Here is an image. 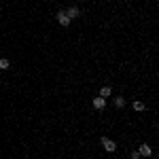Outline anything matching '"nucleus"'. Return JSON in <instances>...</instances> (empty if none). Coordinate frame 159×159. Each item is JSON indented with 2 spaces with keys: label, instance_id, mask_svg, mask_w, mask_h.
I'll return each instance as SVG.
<instances>
[{
  "label": "nucleus",
  "instance_id": "f257e3e1",
  "mask_svg": "<svg viewBox=\"0 0 159 159\" xmlns=\"http://www.w3.org/2000/svg\"><path fill=\"white\" fill-rule=\"evenodd\" d=\"M100 142H102V147H104V151H106V153H115V151H117V144H115V140H110V138H106V136H104Z\"/></svg>",
  "mask_w": 159,
  "mask_h": 159
},
{
  "label": "nucleus",
  "instance_id": "f03ea898",
  "mask_svg": "<svg viewBox=\"0 0 159 159\" xmlns=\"http://www.w3.org/2000/svg\"><path fill=\"white\" fill-rule=\"evenodd\" d=\"M66 15H68V19L72 21V19H76V17H81V15H83V11H81L79 7H70V9L66 11Z\"/></svg>",
  "mask_w": 159,
  "mask_h": 159
},
{
  "label": "nucleus",
  "instance_id": "7ed1b4c3",
  "mask_svg": "<svg viewBox=\"0 0 159 159\" xmlns=\"http://www.w3.org/2000/svg\"><path fill=\"white\" fill-rule=\"evenodd\" d=\"M138 153H140V157H151V155H153V148H151L147 142H144V144H140Z\"/></svg>",
  "mask_w": 159,
  "mask_h": 159
},
{
  "label": "nucleus",
  "instance_id": "20e7f679",
  "mask_svg": "<svg viewBox=\"0 0 159 159\" xmlns=\"http://www.w3.org/2000/svg\"><path fill=\"white\" fill-rule=\"evenodd\" d=\"M55 19L60 21L61 25H70V19H68V15H66V11H60L57 15H55Z\"/></svg>",
  "mask_w": 159,
  "mask_h": 159
},
{
  "label": "nucleus",
  "instance_id": "39448f33",
  "mask_svg": "<svg viewBox=\"0 0 159 159\" xmlns=\"http://www.w3.org/2000/svg\"><path fill=\"white\" fill-rule=\"evenodd\" d=\"M104 106H106V100H104V98H100V96H98V98H93V108L102 110Z\"/></svg>",
  "mask_w": 159,
  "mask_h": 159
},
{
  "label": "nucleus",
  "instance_id": "423d86ee",
  "mask_svg": "<svg viewBox=\"0 0 159 159\" xmlns=\"http://www.w3.org/2000/svg\"><path fill=\"white\" fill-rule=\"evenodd\" d=\"M110 93H112V89H110L108 85H106V87H102V89H100V98H104V100L108 98Z\"/></svg>",
  "mask_w": 159,
  "mask_h": 159
},
{
  "label": "nucleus",
  "instance_id": "0eeeda50",
  "mask_svg": "<svg viewBox=\"0 0 159 159\" xmlns=\"http://www.w3.org/2000/svg\"><path fill=\"white\" fill-rule=\"evenodd\" d=\"M9 68H11V61L7 57H0V70H9Z\"/></svg>",
  "mask_w": 159,
  "mask_h": 159
},
{
  "label": "nucleus",
  "instance_id": "6e6552de",
  "mask_svg": "<svg viewBox=\"0 0 159 159\" xmlns=\"http://www.w3.org/2000/svg\"><path fill=\"white\" fill-rule=\"evenodd\" d=\"M115 106H117V108H123V106H125V98H121V96L115 98Z\"/></svg>",
  "mask_w": 159,
  "mask_h": 159
},
{
  "label": "nucleus",
  "instance_id": "1a4fd4ad",
  "mask_svg": "<svg viewBox=\"0 0 159 159\" xmlns=\"http://www.w3.org/2000/svg\"><path fill=\"white\" fill-rule=\"evenodd\" d=\"M134 110H138V112L144 110V104H142V102H134Z\"/></svg>",
  "mask_w": 159,
  "mask_h": 159
},
{
  "label": "nucleus",
  "instance_id": "9d476101",
  "mask_svg": "<svg viewBox=\"0 0 159 159\" xmlns=\"http://www.w3.org/2000/svg\"><path fill=\"white\" fill-rule=\"evenodd\" d=\"M129 159H140V153H138V151H132V155H129Z\"/></svg>",
  "mask_w": 159,
  "mask_h": 159
},
{
  "label": "nucleus",
  "instance_id": "9b49d317",
  "mask_svg": "<svg viewBox=\"0 0 159 159\" xmlns=\"http://www.w3.org/2000/svg\"><path fill=\"white\" fill-rule=\"evenodd\" d=\"M108 2H112V0H108Z\"/></svg>",
  "mask_w": 159,
  "mask_h": 159
}]
</instances>
